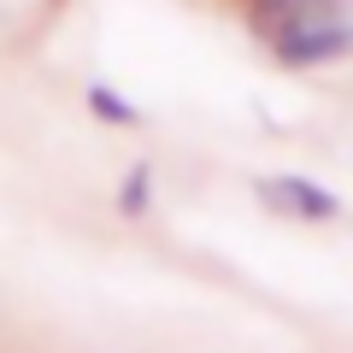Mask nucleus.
I'll list each match as a JSON object with an SVG mask.
<instances>
[{
  "label": "nucleus",
  "instance_id": "obj_1",
  "mask_svg": "<svg viewBox=\"0 0 353 353\" xmlns=\"http://www.w3.org/2000/svg\"><path fill=\"white\" fill-rule=\"evenodd\" d=\"M259 41L289 71H318V65H336L353 53V18H294V12H283L259 30Z\"/></svg>",
  "mask_w": 353,
  "mask_h": 353
},
{
  "label": "nucleus",
  "instance_id": "obj_2",
  "mask_svg": "<svg viewBox=\"0 0 353 353\" xmlns=\"http://www.w3.org/2000/svg\"><path fill=\"white\" fill-rule=\"evenodd\" d=\"M253 194H259L265 212L289 218V224H341V201L324 183H312V176H294V171L253 176Z\"/></svg>",
  "mask_w": 353,
  "mask_h": 353
},
{
  "label": "nucleus",
  "instance_id": "obj_3",
  "mask_svg": "<svg viewBox=\"0 0 353 353\" xmlns=\"http://www.w3.org/2000/svg\"><path fill=\"white\" fill-rule=\"evenodd\" d=\"M83 106L101 118V124H112V130H141L148 124V112H141L136 101H124L112 83H83Z\"/></svg>",
  "mask_w": 353,
  "mask_h": 353
},
{
  "label": "nucleus",
  "instance_id": "obj_4",
  "mask_svg": "<svg viewBox=\"0 0 353 353\" xmlns=\"http://www.w3.org/2000/svg\"><path fill=\"white\" fill-rule=\"evenodd\" d=\"M118 212L124 218H148L153 212V171L148 165H130L124 183H118Z\"/></svg>",
  "mask_w": 353,
  "mask_h": 353
},
{
  "label": "nucleus",
  "instance_id": "obj_5",
  "mask_svg": "<svg viewBox=\"0 0 353 353\" xmlns=\"http://www.w3.org/2000/svg\"><path fill=\"white\" fill-rule=\"evenodd\" d=\"M294 18H353V0H289Z\"/></svg>",
  "mask_w": 353,
  "mask_h": 353
},
{
  "label": "nucleus",
  "instance_id": "obj_6",
  "mask_svg": "<svg viewBox=\"0 0 353 353\" xmlns=\"http://www.w3.org/2000/svg\"><path fill=\"white\" fill-rule=\"evenodd\" d=\"M248 6H253V30H265L271 18H283V12H289V0H248Z\"/></svg>",
  "mask_w": 353,
  "mask_h": 353
}]
</instances>
